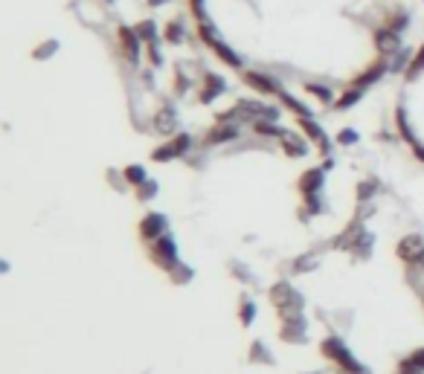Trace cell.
<instances>
[{
    "label": "cell",
    "instance_id": "36",
    "mask_svg": "<svg viewBox=\"0 0 424 374\" xmlns=\"http://www.w3.org/2000/svg\"><path fill=\"white\" fill-rule=\"evenodd\" d=\"M410 62H413V52H410V50H398V52L390 58V73H407Z\"/></svg>",
    "mask_w": 424,
    "mask_h": 374
},
{
    "label": "cell",
    "instance_id": "18",
    "mask_svg": "<svg viewBox=\"0 0 424 374\" xmlns=\"http://www.w3.org/2000/svg\"><path fill=\"white\" fill-rule=\"evenodd\" d=\"M279 145L288 157H305L308 154V136L305 134H291V131H282L279 134Z\"/></svg>",
    "mask_w": 424,
    "mask_h": 374
},
{
    "label": "cell",
    "instance_id": "3",
    "mask_svg": "<svg viewBox=\"0 0 424 374\" xmlns=\"http://www.w3.org/2000/svg\"><path fill=\"white\" fill-rule=\"evenodd\" d=\"M198 38L204 41V47L209 50V52H215L218 55V62H224L227 67H233V70H241L244 67V62H241V55L229 47V44H224L221 41V35H218V29L212 27L209 21H204V24H198Z\"/></svg>",
    "mask_w": 424,
    "mask_h": 374
},
{
    "label": "cell",
    "instance_id": "40",
    "mask_svg": "<svg viewBox=\"0 0 424 374\" xmlns=\"http://www.w3.org/2000/svg\"><path fill=\"white\" fill-rule=\"evenodd\" d=\"M360 140V136H358V131H352V128H343L340 134H337V143L340 145H355Z\"/></svg>",
    "mask_w": 424,
    "mask_h": 374
},
{
    "label": "cell",
    "instance_id": "29",
    "mask_svg": "<svg viewBox=\"0 0 424 374\" xmlns=\"http://www.w3.org/2000/svg\"><path fill=\"white\" fill-rule=\"evenodd\" d=\"M250 363H262V366H274V354L267 348L262 340H256L250 345Z\"/></svg>",
    "mask_w": 424,
    "mask_h": 374
},
{
    "label": "cell",
    "instance_id": "6",
    "mask_svg": "<svg viewBox=\"0 0 424 374\" xmlns=\"http://www.w3.org/2000/svg\"><path fill=\"white\" fill-rule=\"evenodd\" d=\"M395 255H398V261H404L407 267L424 264V238H421L418 232L404 235V238L395 244Z\"/></svg>",
    "mask_w": 424,
    "mask_h": 374
},
{
    "label": "cell",
    "instance_id": "31",
    "mask_svg": "<svg viewBox=\"0 0 424 374\" xmlns=\"http://www.w3.org/2000/svg\"><path fill=\"white\" fill-rule=\"evenodd\" d=\"M381 189V183L375 180V177H366V180L358 183V203H369L375 198V192Z\"/></svg>",
    "mask_w": 424,
    "mask_h": 374
},
{
    "label": "cell",
    "instance_id": "48",
    "mask_svg": "<svg viewBox=\"0 0 424 374\" xmlns=\"http://www.w3.org/2000/svg\"><path fill=\"white\" fill-rule=\"evenodd\" d=\"M410 151H413L416 160H421V163H424V143H413V145H410Z\"/></svg>",
    "mask_w": 424,
    "mask_h": 374
},
{
    "label": "cell",
    "instance_id": "19",
    "mask_svg": "<svg viewBox=\"0 0 424 374\" xmlns=\"http://www.w3.org/2000/svg\"><path fill=\"white\" fill-rule=\"evenodd\" d=\"M395 136H398V140H404L407 145L418 143L416 134H413V125H410V116H407V110H404V105L395 108Z\"/></svg>",
    "mask_w": 424,
    "mask_h": 374
},
{
    "label": "cell",
    "instance_id": "30",
    "mask_svg": "<svg viewBox=\"0 0 424 374\" xmlns=\"http://www.w3.org/2000/svg\"><path fill=\"white\" fill-rule=\"evenodd\" d=\"M59 50H62V44L55 41V38H47V41H41L32 50V58H35V62H47V58H52Z\"/></svg>",
    "mask_w": 424,
    "mask_h": 374
},
{
    "label": "cell",
    "instance_id": "42",
    "mask_svg": "<svg viewBox=\"0 0 424 374\" xmlns=\"http://www.w3.org/2000/svg\"><path fill=\"white\" fill-rule=\"evenodd\" d=\"M146 52H148L151 67H160V64H163V55H160V47H157V44H146Z\"/></svg>",
    "mask_w": 424,
    "mask_h": 374
},
{
    "label": "cell",
    "instance_id": "11",
    "mask_svg": "<svg viewBox=\"0 0 424 374\" xmlns=\"http://www.w3.org/2000/svg\"><path fill=\"white\" fill-rule=\"evenodd\" d=\"M239 140V128L236 122H215L206 134H204V140H201V148H218L224 143H233Z\"/></svg>",
    "mask_w": 424,
    "mask_h": 374
},
{
    "label": "cell",
    "instance_id": "45",
    "mask_svg": "<svg viewBox=\"0 0 424 374\" xmlns=\"http://www.w3.org/2000/svg\"><path fill=\"white\" fill-rule=\"evenodd\" d=\"M189 9H192V15L198 17V24H204V21H206V12H204V0H189Z\"/></svg>",
    "mask_w": 424,
    "mask_h": 374
},
{
    "label": "cell",
    "instance_id": "13",
    "mask_svg": "<svg viewBox=\"0 0 424 374\" xmlns=\"http://www.w3.org/2000/svg\"><path fill=\"white\" fill-rule=\"evenodd\" d=\"M227 93V82H224V75L218 73H204V82H201V90H198V102L201 105H212L218 99V96Z\"/></svg>",
    "mask_w": 424,
    "mask_h": 374
},
{
    "label": "cell",
    "instance_id": "38",
    "mask_svg": "<svg viewBox=\"0 0 424 374\" xmlns=\"http://www.w3.org/2000/svg\"><path fill=\"white\" fill-rule=\"evenodd\" d=\"M282 131H285V128H279L276 122H253V134H256V136H276V140H279Z\"/></svg>",
    "mask_w": 424,
    "mask_h": 374
},
{
    "label": "cell",
    "instance_id": "28",
    "mask_svg": "<svg viewBox=\"0 0 424 374\" xmlns=\"http://www.w3.org/2000/svg\"><path fill=\"white\" fill-rule=\"evenodd\" d=\"M192 279H195V270H192L189 264H183V261H181V264H175V267L169 270V282H171V285H178V287L189 285Z\"/></svg>",
    "mask_w": 424,
    "mask_h": 374
},
{
    "label": "cell",
    "instance_id": "7",
    "mask_svg": "<svg viewBox=\"0 0 424 374\" xmlns=\"http://www.w3.org/2000/svg\"><path fill=\"white\" fill-rule=\"evenodd\" d=\"M117 47L122 52V58L128 64H140V55H143V41L134 27H117Z\"/></svg>",
    "mask_w": 424,
    "mask_h": 374
},
{
    "label": "cell",
    "instance_id": "2",
    "mask_svg": "<svg viewBox=\"0 0 424 374\" xmlns=\"http://www.w3.org/2000/svg\"><path fill=\"white\" fill-rule=\"evenodd\" d=\"M267 299H271V305L276 308V317H279V319L299 317L302 308H305L302 293H299L291 282H276L271 290H267Z\"/></svg>",
    "mask_w": 424,
    "mask_h": 374
},
{
    "label": "cell",
    "instance_id": "51",
    "mask_svg": "<svg viewBox=\"0 0 424 374\" xmlns=\"http://www.w3.org/2000/svg\"><path fill=\"white\" fill-rule=\"evenodd\" d=\"M337 374H346V371H337Z\"/></svg>",
    "mask_w": 424,
    "mask_h": 374
},
{
    "label": "cell",
    "instance_id": "8",
    "mask_svg": "<svg viewBox=\"0 0 424 374\" xmlns=\"http://www.w3.org/2000/svg\"><path fill=\"white\" fill-rule=\"evenodd\" d=\"M241 82H244L250 90H256L259 96H279V90H282V85L276 82V78L267 75V73H262V70H244V73H241Z\"/></svg>",
    "mask_w": 424,
    "mask_h": 374
},
{
    "label": "cell",
    "instance_id": "5",
    "mask_svg": "<svg viewBox=\"0 0 424 374\" xmlns=\"http://www.w3.org/2000/svg\"><path fill=\"white\" fill-rule=\"evenodd\" d=\"M148 259L157 264L160 270H171L175 264H181V259H178V244H175V238L171 235H163V238H157V241H151L148 244Z\"/></svg>",
    "mask_w": 424,
    "mask_h": 374
},
{
    "label": "cell",
    "instance_id": "41",
    "mask_svg": "<svg viewBox=\"0 0 424 374\" xmlns=\"http://www.w3.org/2000/svg\"><path fill=\"white\" fill-rule=\"evenodd\" d=\"M393 374H424V371H421L416 363H410L407 357H404V360L395 366V371H393Z\"/></svg>",
    "mask_w": 424,
    "mask_h": 374
},
{
    "label": "cell",
    "instance_id": "15",
    "mask_svg": "<svg viewBox=\"0 0 424 374\" xmlns=\"http://www.w3.org/2000/svg\"><path fill=\"white\" fill-rule=\"evenodd\" d=\"M363 235H366V226H363V221L358 218V215H355V221L349 224V226H346L340 235H337V238H334V250H346V252H352L355 247H358V241L363 238Z\"/></svg>",
    "mask_w": 424,
    "mask_h": 374
},
{
    "label": "cell",
    "instance_id": "49",
    "mask_svg": "<svg viewBox=\"0 0 424 374\" xmlns=\"http://www.w3.org/2000/svg\"><path fill=\"white\" fill-rule=\"evenodd\" d=\"M146 3H148L151 9H157V6H163V3H166V0H146Z\"/></svg>",
    "mask_w": 424,
    "mask_h": 374
},
{
    "label": "cell",
    "instance_id": "44",
    "mask_svg": "<svg viewBox=\"0 0 424 374\" xmlns=\"http://www.w3.org/2000/svg\"><path fill=\"white\" fill-rule=\"evenodd\" d=\"M108 183H111L113 189H125V186H128V180H125V174H122V171L117 174V171H113V168H108Z\"/></svg>",
    "mask_w": 424,
    "mask_h": 374
},
{
    "label": "cell",
    "instance_id": "24",
    "mask_svg": "<svg viewBox=\"0 0 424 374\" xmlns=\"http://www.w3.org/2000/svg\"><path fill=\"white\" fill-rule=\"evenodd\" d=\"M363 93L366 90H360V87H355V85H349V87H346L340 96H337V102L332 105L334 110H349V108H355L360 99H363Z\"/></svg>",
    "mask_w": 424,
    "mask_h": 374
},
{
    "label": "cell",
    "instance_id": "16",
    "mask_svg": "<svg viewBox=\"0 0 424 374\" xmlns=\"http://www.w3.org/2000/svg\"><path fill=\"white\" fill-rule=\"evenodd\" d=\"M325 186V168H308L302 171V177L297 180V189L302 198H311V194H320Z\"/></svg>",
    "mask_w": 424,
    "mask_h": 374
},
{
    "label": "cell",
    "instance_id": "23",
    "mask_svg": "<svg viewBox=\"0 0 424 374\" xmlns=\"http://www.w3.org/2000/svg\"><path fill=\"white\" fill-rule=\"evenodd\" d=\"M163 41L166 44H171V47H181L183 41H186V27H183V21H169L166 27H163Z\"/></svg>",
    "mask_w": 424,
    "mask_h": 374
},
{
    "label": "cell",
    "instance_id": "39",
    "mask_svg": "<svg viewBox=\"0 0 424 374\" xmlns=\"http://www.w3.org/2000/svg\"><path fill=\"white\" fill-rule=\"evenodd\" d=\"M229 273H233V275H236V279H239V282H244V285H247V282H253V275H250V270H247V267H244L241 261H236V264H229Z\"/></svg>",
    "mask_w": 424,
    "mask_h": 374
},
{
    "label": "cell",
    "instance_id": "26",
    "mask_svg": "<svg viewBox=\"0 0 424 374\" xmlns=\"http://www.w3.org/2000/svg\"><path fill=\"white\" fill-rule=\"evenodd\" d=\"M276 99L282 102V108H288V110H294L297 116H311V108H308L305 102H299V99H297V96H291V93H288L285 87L279 90V96H276Z\"/></svg>",
    "mask_w": 424,
    "mask_h": 374
},
{
    "label": "cell",
    "instance_id": "10",
    "mask_svg": "<svg viewBox=\"0 0 424 374\" xmlns=\"http://www.w3.org/2000/svg\"><path fill=\"white\" fill-rule=\"evenodd\" d=\"M390 73V58H383V55H378L375 58V62L369 64V67H366L363 73H358L355 78H352V82L349 85H355V87H360V90H366V87H372V85H378L381 82V78L383 75H387Z\"/></svg>",
    "mask_w": 424,
    "mask_h": 374
},
{
    "label": "cell",
    "instance_id": "17",
    "mask_svg": "<svg viewBox=\"0 0 424 374\" xmlns=\"http://www.w3.org/2000/svg\"><path fill=\"white\" fill-rule=\"evenodd\" d=\"M178 110L171 108V105H163L157 113H154V131H160L163 136H171V134H178Z\"/></svg>",
    "mask_w": 424,
    "mask_h": 374
},
{
    "label": "cell",
    "instance_id": "32",
    "mask_svg": "<svg viewBox=\"0 0 424 374\" xmlns=\"http://www.w3.org/2000/svg\"><path fill=\"white\" fill-rule=\"evenodd\" d=\"M122 174H125L128 186H134V189H137L140 183H146V180H148L146 166H140V163H131V166H125V168H122Z\"/></svg>",
    "mask_w": 424,
    "mask_h": 374
},
{
    "label": "cell",
    "instance_id": "37",
    "mask_svg": "<svg viewBox=\"0 0 424 374\" xmlns=\"http://www.w3.org/2000/svg\"><path fill=\"white\" fill-rule=\"evenodd\" d=\"M157 180H151V177H148V180L146 183H140L137 189H134V194H137V201H151L154 198V194H157Z\"/></svg>",
    "mask_w": 424,
    "mask_h": 374
},
{
    "label": "cell",
    "instance_id": "12",
    "mask_svg": "<svg viewBox=\"0 0 424 374\" xmlns=\"http://www.w3.org/2000/svg\"><path fill=\"white\" fill-rule=\"evenodd\" d=\"M305 331H308V322L305 317L299 313V317H288V319H279V340L288 343V345H299L305 343Z\"/></svg>",
    "mask_w": 424,
    "mask_h": 374
},
{
    "label": "cell",
    "instance_id": "9",
    "mask_svg": "<svg viewBox=\"0 0 424 374\" xmlns=\"http://www.w3.org/2000/svg\"><path fill=\"white\" fill-rule=\"evenodd\" d=\"M166 226H169V221H166L163 212H148V215H143V218H140V226H137L140 241L151 244V241L163 238V235H166Z\"/></svg>",
    "mask_w": 424,
    "mask_h": 374
},
{
    "label": "cell",
    "instance_id": "35",
    "mask_svg": "<svg viewBox=\"0 0 424 374\" xmlns=\"http://www.w3.org/2000/svg\"><path fill=\"white\" fill-rule=\"evenodd\" d=\"M317 264H320L317 252H305V255H297L291 270H294V273H311V270H317Z\"/></svg>",
    "mask_w": 424,
    "mask_h": 374
},
{
    "label": "cell",
    "instance_id": "34",
    "mask_svg": "<svg viewBox=\"0 0 424 374\" xmlns=\"http://www.w3.org/2000/svg\"><path fill=\"white\" fill-rule=\"evenodd\" d=\"M424 73V44L413 52V62H410V67H407V73H404V78H407V82H416V78Z\"/></svg>",
    "mask_w": 424,
    "mask_h": 374
},
{
    "label": "cell",
    "instance_id": "47",
    "mask_svg": "<svg viewBox=\"0 0 424 374\" xmlns=\"http://www.w3.org/2000/svg\"><path fill=\"white\" fill-rule=\"evenodd\" d=\"M317 145H320V148H317V151H320V154H323V157H325V154H332V140H329V136H323V140H320V143H317Z\"/></svg>",
    "mask_w": 424,
    "mask_h": 374
},
{
    "label": "cell",
    "instance_id": "33",
    "mask_svg": "<svg viewBox=\"0 0 424 374\" xmlns=\"http://www.w3.org/2000/svg\"><path fill=\"white\" fill-rule=\"evenodd\" d=\"M305 93H311L314 99H320L323 105H334V102H337V99H334V93H332L329 87H325V85H317V82H308V85H305Z\"/></svg>",
    "mask_w": 424,
    "mask_h": 374
},
{
    "label": "cell",
    "instance_id": "27",
    "mask_svg": "<svg viewBox=\"0 0 424 374\" xmlns=\"http://www.w3.org/2000/svg\"><path fill=\"white\" fill-rule=\"evenodd\" d=\"M320 212H325V203H323L320 194H311V198H302V209H299V218H302V221H311L314 215H320Z\"/></svg>",
    "mask_w": 424,
    "mask_h": 374
},
{
    "label": "cell",
    "instance_id": "4",
    "mask_svg": "<svg viewBox=\"0 0 424 374\" xmlns=\"http://www.w3.org/2000/svg\"><path fill=\"white\" fill-rule=\"evenodd\" d=\"M192 145H195V140H192L189 134H175L169 143L157 145L151 151V160L154 163H171V160H181V157H186L192 151Z\"/></svg>",
    "mask_w": 424,
    "mask_h": 374
},
{
    "label": "cell",
    "instance_id": "20",
    "mask_svg": "<svg viewBox=\"0 0 424 374\" xmlns=\"http://www.w3.org/2000/svg\"><path fill=\"white\" fill-rule=\"evenodd\" d=\"M383 27L401 35L404 29L410 27V12H407V9H390L387 15H383Z\"/></svg>",
    "mask_w": 424,
    "mask_h": 374
},
{
    "label": "cell",
    "instance_id": "43",
    "mask_svg": "<svg viewBox=\"0 0 424 374\" xmlns=\"http://www.w3.org/2000/svg\"><path fill=\"white\" fill-rule=\"evenodd\" d=\"M189 87H192L189 75H183V70H178V75H175V93H178V96H183Z\"/></svg>",
    "mask_w": 424,
    "mask_h": 374
},
{
    "label": "cell",
    "instance_id": "46",
    "mask_svg": "<svg viewBox=\"0 0 424 374\" xmlns=\"http://www.w3.org/2000/svg\"><path fill=\"white\" fill-rule=\"evenodd\" d=\"M407 360H410V363H416V366L424 371V345H421V348H416V351H410V354H407Z\"/></svg>",
    "mask_w": 424,
    "mask_h": 374
},
{
    "label": "cell",
    "instance_id": "1",
    "mask_svg": "<svg viewBox=\"0 0 424 374\" xmlns=\"http://www.w3.org/2000/svg\"><path fill=\"white\" fill-rule=\"evenodd\" d=\"M320 354L325 360H332L340 371H346V374H369L366 371V366L363 363H358L355 360V354H352V348L343 343V337H337V333H329V337H323V343H320Z\"/></svg>",
    "mask_w": 424,
    "mask_h": 374
},
{
    "label": "cell",
    "instance_id": "14",
    "mask_svg": "<svg viewBox=\"0 0 424 374\" xmlns=\"http://www.w3.org/2000/svg\"><path fill=\"white\" fill-rule=\"evenodd\" d=\"M372 44H375L378 55L393 58V55L401 50V35L393 32V29H387V27H378V29L372 32Z\"/></svg>",
    "mask_w": 424,
    "mask_h": 374
},
{
    "label": "cell",
    "instance_id": "25",
    "mask_svg": "<svg viewBox=\"0 0 424 374\" xmlns=\"http://www.w3.org/2000/svg\"><path fill=\"white\" fill-rule=\"evenodd\" d=\"M256 313H259L256 302L250 299V296H241V302H239V325H241V328H250V325L256 322Z\"/></svg>",
    "mask_w": 424,
    "mask_h": 374
},
{
    "label": "cell",
    "instance_id": "22",
    "mask_svg": "<svg viewBox=\"0 0 424 374\" xmlns=\"http://www.w3.org/2000/svg\"><path fill=\"white\" fill-rule=\"evenodd\" d=\"M137 35H140V41L143 44H157L160 38H163V32H160V27H157V21H151V17H146V21H140L137 27Z\"/></svg>",
    "mask_w": 424,
    "mask_h": 374
},
{
    "label": "cell",
    "instance_id": "21",
    "mask_svg": "<svg viewBox=\"0 0 424 374\" xmlns=\"http://www.w3.org/2000/svg\"><path fill=\"white\" fill-rule=\"evenodd\" d=\"M297 125H299V134H305L311 143H320L323 136H325L323 125L314 120V116H297Z\"/></svg>",
    "mask_w": 424,
    "mask_h": 374
},
{
    "label": "cell",
    "instance_id": "50",
    "mask_svg": "<svg viewBox=\"0 0 424 374\" xmlns=\"http://www.w3.org/2000/svg\"><path fill=\"white\" fill-rule=\"evenodd\" d=\"M99 3H113V0H99Z\"/></svg>",
    "mask_w": 424,
    "mask_h": 374
}]
</instances>
